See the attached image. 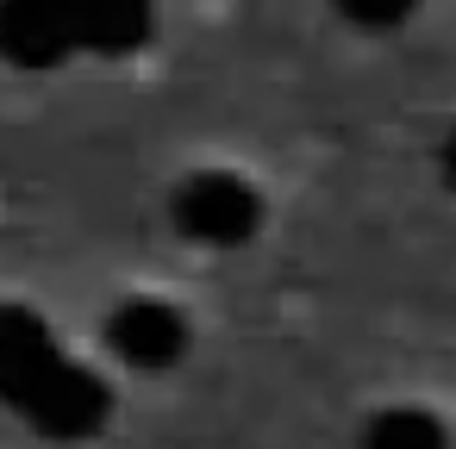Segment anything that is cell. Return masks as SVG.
<instances>
[{"instance_id":"ba28073f","label":"cell","mask_w":456,"mask_h":449,"mask_svg":"<svg viewBox=\"0 0 456 449\" xmlns=\"http://www.w3.org/2000/svg\"><path fill=\"white\" fill-rule=\"evenodd\" d=\"M437 169H444V181H450V194H456V125H450L444 144H437Z\"/></svg>"},{"instance_id":"52a82bcc","label":"cell","mask_w":456,"mask_h":449,"mask_svg":"<svg viewBox=\"0 0 456 449\" xmlns=\"http://www.w3.org/2000/svg\"><path fill=\"white\" fill-rule=\"evenodd\" d=\"M338 20L356 26V32H400L412 13H419V0H331Z\"/></svg>"},{"instance_id":"7a4b0ae2","label":"cell","mask_w":456,"mask_h":449,"mask_svg":"<svg viewBox=\"0 0 456 449\" xmlns=\"http://www.w3.org/2000/svg\"><path fill=\"white\" fill-rule=\"evenodd\" d=\"M169 212H175V231L207 250H238L263 231V194L238 169H194L175 188Z\"/></svg>"},{"instance_id":"277c9868","label":"cell","mask_w":456,"mask_h":449,"mask_svg":"<svg viewBox=\"0 0 456 449\" xmlns=\"http://www.w3.org/2000/svg\"><path fill=\"white\" fill-rule=\"evenodd\" d=\"M51 7L69 32V51H94V57H132L157 32L151 0H51Z\"/></svg>"},{"instance_id":"6da1fadb","label":"cell","mask_w":456,"mask_h":449,"mask_svg":"<svg viewBox=\"0 0 456 449\" xmlns=\"http://www.w3.org/2000/svg\"><path fill=\"white\" fill-rule=\"evenodd\" d=\"M0 405L57 443H88L113 418V393L82 368L32 306L0 300Z\"/></svg>"},{"instance_id":"8992f818","label":"cell","mask_w":456,"mask_h":449,"mask_svg":"<svg viewBox=\"0 0 456 449\" xmlns=\"http://www.w3.org/2000/svg\"><path fill=\"white\" fill-rule=\"evenodd\" d=\"M362 449H450V430L425 405H394L362 430Z\"/></svg>"},{"instance_id":"5b68a950","label":"cell","mask_w":456,"mask_h":449,"mask_svg":"<svg viewBox=\"0 0 456 449\" xmlns=\"http://www.w3.org/2000/svg\"><path fill=\"white\" fill-rule=\"evenodd\" d=\"M69 32L51 0H0V63L13 69H57L69 63Z\"/></svg>"},{"instance_id":"3957f363","label":"cell","mask_w":456,"mask_h":449,"mask_svg":"<svg viewBox=\"0 0 456 449\" xmlns=\"http://www.w3.org/2000/svg\"><path fill=\"white\" fill-rule=\"evenodd\" d=\"M107 343H113V356H119L126 368L163 374V368H175V362L188 356V318H182L169 300L138 293V300H119V306H113Z\"/></svg>"}]
</instances>
